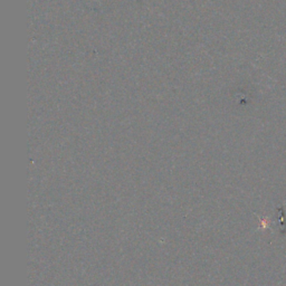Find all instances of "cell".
Segmentation results:
<instances>
[{"label": "cell", "mask_w": 286, "mask_h": 286, "mask_svg": "<svg viewBox=\"0 0 286 286\" xmlns=\"http://www.w3.org/2000/svg\"><path fill=\"white\" fill-rule=\"evenodd\" d=\"M278 221H279L280 231H282V229H283V234H284L285 230H286V221H285V213H284L283 206L278 207Z\"/></svg>", "instance_id": "1"}]
</instances>
